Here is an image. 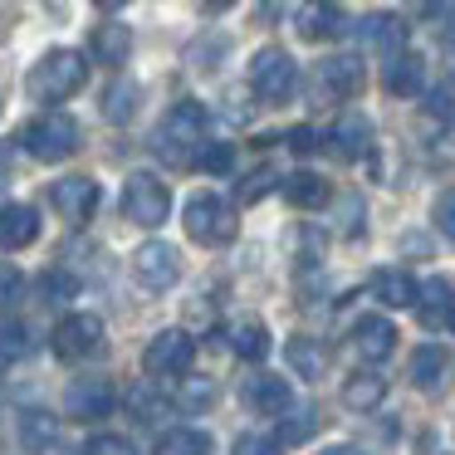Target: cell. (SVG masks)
Wrapping results in <instances>:
<instances>
[{
	"label": "cell",
	"mask_w": 455,
	"mask_h": 455,
	"mask_svg": "<svg viewBox=\"0 0 455 455\" xmlns=\"http://www.w3.org/2000/svg\"><path fill=\"white\" fill-rule=\"evenodd\" d=\"M201 132H206V108L196 99L172 103V113L157 123V138H152V152H157L167 167H187L201 152Z\"/></svg>",
	"instance_id": "1"
},
{
	"label": "cell",
	"mask_w": 455,
	"mask_h": 455,
	"mask_svg": "<svg viewBox=\"0 0 455 455\" xmlns=\"http://www.w3.org/2000/svg\"><path fill=\"white\" fill-rule=\"evenodd\" d=\"M84 79H89V60L79 50H44L30 79H25V89H30L35 103H64L84 89Z\"/></svg>",
	"instance_id": "2"
},
{
	"label": "cell",
	"mask_w": 455,
	"mask_h": 455,
	"mask_svg": "<svg viewBox=\"0 0 455 455\" xmlns=\"http://www.w3.org/2000/svg\"><path fill=\"white\" fill-rule=\"evenodd\" d=\"M20 142L35 162H64V157L79 152V123H74L69 113H44V118H35L30 128L20 132Z\"/></svg>",
	"instance_id": "3"
},
{
	"label": "cell",
	"mask_w": 455,
	"mask_h": 455,
	"mask_svg": "<svg viewBox=\"0 0 455 455\" xmlns=\"http://www.w3.org/2000/svg\"><path fill=\"white\" fill-rule=\"evenodd\" d=\"M299 84V64L289 60V50L279 44H265V50L250 60V89H255L259 103H284Z\"/></svg>",
	"instance_id": "4"
},
{
	"label": "cell",
	"mask_w": 455,
	"mask_h": 455,
	"mask_svg": "<svg viewBox=\"0 0 455 455\" xmlns=\"http://www.w3.org/2000/svg\"><path fill=\"white\" fill-rule=\"evenodd\" d=\"M123 216H128L132 226L157 230L162 220L172 216V191H167V181H157L152 172H132L128 187H123Z\"/></svg>",
	"instance_id": "5"
},
{
	"label": "cell",
	"mask_w": 455,
	"mask_h": 455,
	"mask_svg": "<svg viewBox=\"0 0 455 455\" xmlns=\"http://www.w3.org/2000/svg\"><path fill=\"white\" fill-rule=\"evenodd\" d=\"M181 226H187V235L196 240V245H226V240L235 235V216H230V206L220 196H211V191H196V196L187 201Z\"/></svg>",
	"instance_id": "6"
},
{
	"label": "cell",
	"mask_w": 455,
	"mask_h": 455,
	"mask_svg": "<svg viewBox=\"0 0 455 455\" xmlns=\"http://www.w3.org/2000/svg\"><path fill=\"white\" fill-rule=\"evenodd\" d=\"M132 279H138L142 289H152V294H167V289L181 279L177 245H167V240H148V245H138L132 250Z\"/></svg>",
	"instance_id": "7"
},
{
	"label": "cell",
	"mask_w": 455,
	"mask_h": 455,
	"mask_svg": "<svg viewBox=\"0 0 455 455\" xmlns=\"http://www.w3.org/2000/svg\"><path fill=\"white\" fill-rule=\"evenodd\" d=\"M191 357H196V343H191L181 328H162V333H152V343L142 347L148 377H181L191 367Z\"/></svg>",
	"instance_id": "8"
},
{
	"label": "cell",
	"mask_w": 455,
	"mask_h": 455,
	"mask_svg": "<svg viewBox=\"0 0 455 455\" xmlns=\"http://www.w3.org/2000/svg\"><path fill=\"white\" fill-rule=\"evenodd\" d=\"M99 347H103V318L99 314L60 318V328H54V357H64V363H84V357H93Z\"/></svg>",
	"instance_id": "9"
},
{
	"label": "cell",
	"mask_w": 455,
	"mask_h": 455,
	"mask_svg": "<svg viewBox=\"0 0 455 455\" xmlns=\"http://www.w3.org/2000/svg\"><path fill=\"white\" fill-rule=\"evenodd\" d=\"M318 103H343V99H357L363 93V64L347 54V60H323L314 69V84H308Z\"/></svg>",
	"instance_id": "10"
},
{
	"label": "cell",
	"mask_w": 455,
	"mask_h": 455,
	"mask_svg": "<svg viewBox=\"0 0 455 455\" xmlns=\"http://www.w3.org/2000/svg\"><path fill=\"white\" fill-rule=\"evenodd\" d=\"M50 201L69 226H84V220H93V211H99V181L93 177H60L50 187Z\"/></svg>",
	"instance_id": "11"
},
{
	"label": "cell",
	"mask_w": 455,
	"mask_h": 455,
	"mask_svg": "<svg viewBox=\"0 0 455 455\" xmlns=\"http://www.w3.org/2000/svg\"><path fill=\"white\" fill-rule=\"evenodd\" d=\"M353 347L363 363H382V357L396 353V328L387 314H363L353 323Z\"/></svg>",
	"instance_id": "12"
},
{
	"label": "cell",
	"mask_w": 455,
	"mask_h": 455,
	"mask_svg": "<svg viewBox=\"0 0 455 455\" xmlns=\"http://www.w3.org/2000/svg\"><path fill=\"white\" fill-rule=\"evenodd\" d=\"M113 402H118V392H113L108 377H79V382L69 387V416L74 421H99V416L113 411Z\"/></svg>",
	"instance_id": "13"
},
{
	"label": "cell",
	"mask_w": 455,
	"mask_h": 455,
	"mask_svg": "<svg viewBox=\"0 0 455 455\" xmlns=\"http://www.w3.org/2000/svg\"><path fill=\"white\" fill-rule=\"evenodd\" d=\"M245 402L255 406L259 416H289L294 411V392H289V382L284 377H275V372H255L245 382Z\"/></svg>",
	"instance_id": "14"
},
{
	"label": "cell",
	"mask_w": 455,
	"mask_h": 455,
	"mask_svg": "<svg viewBox=\"0 0 455 455\" xmlns=\"http://www.w3.org/2000/svg\"><path fill=\"white\" fill-rule=\"evenodd\" d=\"M416 314H421V328H451L455 323V289L451 279H426L421 294H416Z\"/></svg>",
	"instance_id": "15"
},
{
	"label": "cell",
	"mask_w": 455,
	"mask_h": 455,
	"mask_svg": "<svg viewBox=\"0 0 455 455\" xmlns=\"http://www.w3.org/2000/svg\"><path fill=\"white\" fill-rule=\"evenodd\" d=\"M35 235H40V211L20 201L0 206V250H25L35 245Z\"/></svg>",
	"instance_id": "16"
},
{
	"label": "cell",
	"mask_w": 455,
	"mask_h": 455,
	"mask_svg": "<svg viewBox=\"0 0 455 455\" xmlns=\"http://www.w3.org/2000/svg\"><path fill=\"white\" fill-rule=\"evenodd\" d=\"M382 84H387V93H396V99H416V93L426 89V60L421 54H396V60H387Z\"/></svg>",
	"instance_id": "17"
},
{
	"label": "cell",
	"mask_w": 455,
	"mask_h": 455,
	"mask_svg": "<svg viewBox=\"0 0 455 455\" xmlns=\"http://www.w3.org/2000/svg\"><path fill=\"white\" fill-rule=\"evenodd\" d=\"M89 54H93V64H108V69L128 64V54H132V30H128V25H118V20L99 25V30H93V40H89Z\"/></svg>",
	"instance_id": "18"
},
{
	"label": "cell",
	"mask_w": 455,
	"mask_h": 455,
	"mask_svg": "<svg viewBox=\"0 0 455 455\" xmlns=\"http://www.w3.org/2000/svg\"><path fill=\"white\" fill-rule=\"evenodd\" d=\"M328 142H333V152L343 162H357L367 148H372V123H367L363 113H347V118H338V128L328 132Z\"/></svg>",
	"instance_id": "19"
},
{
	"label": "cell",
	"mask_w": 455,
	"mask_h": 455,
	"mask_svg": "<svg viewBox=\"0 0 455 455\" xmlns=\"http://www.w3.org/2000/svg\"><path fill=\"white\" fill-rule=\"evenodd\" d=\"M445 372H451V353H445L441 343H421L411 353V382L421 387V392H441Z\"/></svg>",
	"instance_id": "20"
},
{
	"label": "cell",
	"mask_w": 455,
	"mask_h": 455,
	"mask_svg": "<svg viewBox=\"0 0 455 455\" xmlns=\"http://www.w3.org/2000/svg\"><path fill=\"white\" fill-rule=\"evenodd\" d=\"M416 294H421V284L406 269H377L372 275V299H382L387 308H416Z\"/></svg>",
	"instance_id": "21"
},
{
	"label": "cell",
	"mask_w": 455,
	"mask_h": 455,
	"mask_svg": "<svg viewBox=\"0 0 455 455\" xmlns=\"http://www.w3.org/2000/svg\"><path fill=\"white\" fill-rule=\"evenodd\" d=\"M387 402V377L382 372H353L343 382V406L347 411H377Z\"/></svg>",
	"instance_id": "22"
},
{
	"label": "cell",
	"mask_w": 455,
	"mask_h": 455,
	"mask_svg": "<svg viewBox=\"0 0 455 455\" xmlns=\"http://www.w3.org/2000/svg\"><path fill=\"white\" fill-rule=\"evenodd\" d=\"M299 35L304 40H338V35H347V15L338 5H304L299 11Z\"/></svg>",
	"instance_id": "23"
},
{
	"label": "cell",
	"mask_w": 455,
	"mask_h": 455,
	"mask_svg": "<svg viewBox=\"0 0 455 455\" xmlns=\"http://www.w3.org/2000/svg\"><path fill=\"white\" fill-rule=\"evenodd\" d=\"M363 35H367V44H372L377 54H387V60L406 54V25L396 20V15H367Z\"/></svg>",
	"instance_id": "24"
},
{
	"label": "cell",
	"mask_w": 455,
	"mask_h": 455,
	"mask_svg": "<svg viewBox=\"0 0 455 455\" xmlns=\"http://www.w3.org/2000/svg\"><path fill=\"white\" fill-rule=\"evenodd\" d=\"M20 445L30 455H44L60 445V416L50 411H20Z\"/></svg>",
	"instance_id": "25"
},
{
	"label": "cell",
	"mask_w": 455,
	"mask_h": 455,
	"mask_svg": "<svg viewBox=\"0 0 455 455\" xmlns=\"http://www.w3.org/2000/svg\"><path fill=\"white\" fill-rule=\"evenodd\" d=\"M279 191H284V201L299 206V211H314V206L328 201V181L318 177V172H294V177L279 181Z\"/></svg>",
	"instance_id": "26"
},
{
	"label": "cell",
	"mask_w": 455,
	"mask_h": 455,
	"mask_svg": "<svg viewBox=\"0 0 455 455\" xmlns=\"http://www.w3.org/2000/svg\"><path fill=\"white\" fill-rule=\"evenodd\" d=\"M152 455H211V435L201 426H177L152 441Z\"/></svg>",
	"instance_id": "27"
},
{
	"label": "cell",
	"mask_w": 455,
	"mask_h": 455,
	"mask_svg": "<svg viewBox=\"0 0 455 455\" xmlns=\"http://www.w3.org/2000/svg\"><path fill=\"white\" fill-rule=\"evenodd\" d=\"M230 353L245 357V363H259V357L269 353V328L259 323V318H240V323H230Z\"/></svg>",
	"instance_id": "28"
},
{
	"label": "cell",
	"mask_w": 455,
	"mask_h": 455,
	"mask_svg": "<svg viewBox=\"0 0 455 455\" xmlns=\"http://www.w3.org/2000/svg\"><path fill=\"white\" fill-rule=\"evenodd\" d=\"M284 357H289V367H294L299 377H323V367H328V347L318 343V338H289L284 343Z\"/></svg>",
	"instance_id": "29"
},
{
	"label": "cell",
	"mask_w": 455,
	"mask_h": 455,
	"mask_svg": "<svg viewBox=\"0 0 455 455\" xmlns=\"http://www.w3.org/2000/svg\"><path fill=\"white\" fill-rule=\"evenodd\" d=\"M142 108V89L123 74V79L108 84V93H103V113H108V123H132Z\"/></svg>",
	"instance_id": "30"
},
{
	"label": "cell",
	"mask_w": 455,
	"mask_h": 455,
	"mask_svg": "<svg viewBox=\"0 0 455 455\" xmlns=\"http://www.w3.org/2000/svg\"><path fill=\"white\" fill-rule=\"evenodd\" d=\"M79 299V275L74 269H44L40 275V304H50V308H60V304H74Z\"/></svg>",
	"instance_id": "31"
},
{
	"label": "cell",
	"mask_w": 455,
	"mask_h": 455,
	"mask_svg": "<svg viewBox=\"0 0 455 455\" xmlns=\"http://www.w3.org/2000/svg\"><path fill=\"white\" fill-rule=\"evenodd\" d=\"M30 328L25 323H15V318H5V323H0V357H5V363H20V357H30Z\"/></svg>",
	"instance_id": "32"
},
{
	"label": "cell",
	"mask_w": 455,
	"mask_h": 455,
	"mask_svg": "<svg viewBox=\"0 0 455 455\" xmlns=\"http://www.w3.org/2000/svg\"><path fill=\"white\" fill-rule=\"evenodd\" d=\"M196 167H201V172H211V177H226V172L235 167V148H230V142H201Z\"/></svg>",
	"instance_id": "33"
},
{
	"label": "cell",
	"mask_w": 455,
	"mask_h": 455,
	"mask_svg": "<svg viewBox=\"0 0 455 455\" xmlns=\"http://www.w3.org/2000/svg\"><path fill=\"white\" fill-rule=\"evenodd\" d=\"M314 431H318V411H294V416L279 421V445H299V441H308Z\"/></svg>",
	"instance_id": "34"
},
{
	"label": "cell",
	"mask_w": 455,
	"mask_h": 455,
	"mask_svg": "<svg viewBox=\"0 0 455 455\" xmlns=\"http://www.w3.org/2000/svg\"><path fill=\"white\" fill-rule=\"evenodd\" d=\"M275 187H279V177H275V172H269V167H255L245 181H240V201H245V206H255V201H265Z\"/></svg>",
	"instance_id": "35"
},
{
	"label": "cell",
	"mask_w": 455,
	"mask_h": 455,
	"mask_svg": "<svg viewBox=\"0 0 455 455\" xmlns=\"http://www.w3.org/2000/svg\"><path fill=\"white\" fill-rule=\"evenodd\" d=\"M128 402H132V411H138V421H157V416H167V406H172L162 392H148V387H138Z\"/></svg>",
	"instance_id": "36"
},
{
	"label": "cell",
	"mask_w": 455,
	"mask_h": 455,
	"mask_svg": "<svg viewBox=\"0 0 455 455\" xmlns=\"http://www.w3.org/2000/svg\"><path fill=\"white\" fill-rule=\"evenodd\" d=\"M20 299H25V275L0 259V308H15Z\"/></svg>",
	"instance_id": "37"
},
{
	"label": "cell",
	"mask_w": 455,
	"mask_h": 455,
	"mask_svg": "<svg viewBox=\"0 0 455 455\" xmlns=\"http://www.w3.org/2000/svg\"><path fill=\"white\" fill-rule=\"evenodd\" d=\"M84 455H138V445H132L128 435H118V431H103V435H93V441L84 445Z\"/></svg>",
	"instance_id": "38"
},
{
	"label": "cell",
	"mask_w": 455,
	"mask_h": 455,
	"mask_svg": "<svg viewBox=\"0 0 455 455\" xmlns=\"http://www.w3.org/2000/svg\"><path fill=\"white\" fill-rule=\"evenodd\" d=\"M431 220H435V230H441V235L455 245V187L435 196V206H431Z\"/></svg>",
	"instance_id": "39"
},
{
	"label": "cell",
	"mask_w": 455,
	"mask_h": 455,
	"mask_svg": "<svg viewBox=\"0 0 455 455\" xmlns=\"http://www.w3.org/2000/svg\"><path fill=\"white\" fill-rule=\"evenodd\" d=\"M230 455H284V445H279L275 435L250 431V435H240V441H235V451H230Z\"/></svg>",
	"instance_id": "40"
},
{
	"label": "cell",
	"mask_w": 455,
	"mask_h": 455,
	"mask_svg": "<svg viewBox=\"0 0 455 455\" xmlns=\"http://www.w3.org/2000/svg\"><path fill=\"white\" fill-rule=\"evenodd\" d=\"M211 396H216V387H211L206 377H191V382L181 387V406H191V411H201V406H211Z\"/></svg>",
	"instance_id": "41"
},
{
	"label": "cell",
	"mask_w": 455,
	"mask_h": 455,
	"mask_svg": "<svg viewBox=\"0 0 455 455\" xmlns=\"http://www.w3.org/2000/svg\"><path fill=\"white\" fill-rule=\"evenodd\" d=\"M289 148H294V152H314L318 148L314 128H294V132H289Z\"/></svg>",
	"instance_id": "42"
},
{
	"label": "cell",
	"mask_w": 455,
	"mask_h": 455,
	"mask_svg": "<svg viewBox=\"0 0 455 455\" xmlns=\"http://www.w3.org/2000/svg\"><path fill=\"white\" fill-rule=\"evenodd\" d=\"M318 455H363L357 445H328V451H318Z\"/></svg>",
	"instance_id": "43"
},
{
	"label": "cell",
	"mask_w": 455,
	"mask_h": 455,
	"mask_svg": "<svg viewBox=\"0 0 455 455\" xmlns=\"http://www.w3.org/2000/svg\"><path fill=\"white\" fill-rule=\"evenodd\" d=\"M0 406H5V387H0Z\"/></svg>",
	"instance_id": "44"
}]
</instances>
